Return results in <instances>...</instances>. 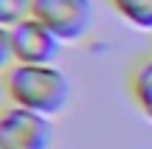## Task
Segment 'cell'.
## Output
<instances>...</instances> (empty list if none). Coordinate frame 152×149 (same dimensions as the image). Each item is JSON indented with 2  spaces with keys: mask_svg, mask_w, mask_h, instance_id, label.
<instances>
[{
  "mask_svg": "<svg viewBox=\"0 0 152 149\" xmlns=\"http://www.w3.org/2000/svg\"><path fill=\"white\" fill-rule=\"evenodd\" d=\"M9 104L54 118L71 101V79L56 65H11L3 73Z\"/></svg>",
  "mask_w": 152,
  "mask_h": 149,
  "instance_id": "obj_1",
  "label": "cell"
},
{
  "mask_svg": "<svg viewBox=\"0 0 152 149\" xmlns=\"http://www.w3.org/2000/svg\"><path fill=\"white\" fill-rule=\"evenodd\" d=\"M31 17L39 20L62 45L79 42L93 25L90 0H34Z\"/></svg>",
  "mask_w": 152,
  "mask_h": 149,
  "instance_id": "obj_2",
  "label": "cell"
},
{
  "mask_svg": "<svg viewBox=\"0 0 152 149\" xmlns=\"http://www.w3.org/2000/svg\"><path fill=\"white\" fill-rule=\"evenodd\" d=\"M0 144L6 149H48L54 144V124L39 113L9 104L0 113Z\"/></svg>",
  "mask_w": 152,
  "mask_h": 149,
  "instance_id": "obj_3",
  "label": "cell"
},
{
  "mask_svg": "<svg viewBox=\"0 0 152 149\" xmlns=\"http://www.w3.org/2000/svg\"><path fill=\"white\" fill-rule=\"evenodd\" d=\"M9 31H11L14 65H54L62 51V42L34 17L17 23Z\"/></svg>",
  "mask_w": 152,
  "mask_h": 149,
  "instance_id": "obj_4",
  "label": "cell"
},
{
  "mask_svg": "<svg viewBox=\"0 0 152 149\" xmlns=\"http://www.w3.org/2000/svg\"><path fill=\"white\" fill-rule=\"evenodd\" d=\"M130 96L135 101L138 113L152 121V56H144L130 71Z\"/></svg>",
  "mask_w": 152,
  "mask_h": 149,
  "instance_id": "obj_5",
  "label": "cell"
},
{
  "mask_svg": "<svg viewBox=\"0 0 152 149\" xmlns=\"http://www.w3.org/2000/svg\"><path fill=\"white\" fill-rule=\"evenodd\" d=\"M107 3L127 25L152 34V0H107Z\"/></svg>",
  "mask_w": 152,
  "mask_h": 149,
  "instance_id": "obj_6",
  "label": "cell"
},
{
  "mask_svg": "<svg viewBox=\"0 0 152 149\" xmlns=\"http://www.w3.org/2000/svg\"><path fill=\"white\" fill-rule=\"evenodd\" d=\"M31 6H34V0H0V25L14 28L17 23L28 20Z\"/></svg>",
  "mask_w": 152,
  "mask_h": 149,
  "instance_id": "obj_7",
  "label": "cell"
},
{
  "mask_svg": "<svg viewBox=\"0 0 152 149\" xmlns=\"http://www.w3.org/2000/svg\"><path fill=\"white\" fill-rule=\"evenodd\" d=\"M11 65H14V56H11V31L0 25V76Z\"/></svg>",
  "mask_w": 152,
  "mask_h": 149,
  "instance_id": "obj_8",
  "label": "cell"
},
{
  "mask_svg": "<svg viewBox=\"0 0 152 149\" xmlns=\"http://www.w3.org/2000/svg\"><path fill=\"white\" fill-rule=\"evenodd\" d=\"M9 107V99H6V87H3V76H0V113Z\"/></svg>",
  "mask_w": 152,
  "mask_h": 149,
  "instance_id": "obj_9",
  "label": "cell"
},
{
  "mask_svg": "<svg viewBox=\"0 0 152 149\" xmlns=\"http://www.w3.org/2000/svg\"><path fill=\"white\" fill-rule=\"evenodd\" d=\"M0 149H6V146H3V144H0Z\"/></svg>",
  "mask_w": 152,
  "mask_h": 149,
  "instance_id": "obj_10",
  "label": "cell"
}]
</instances>
